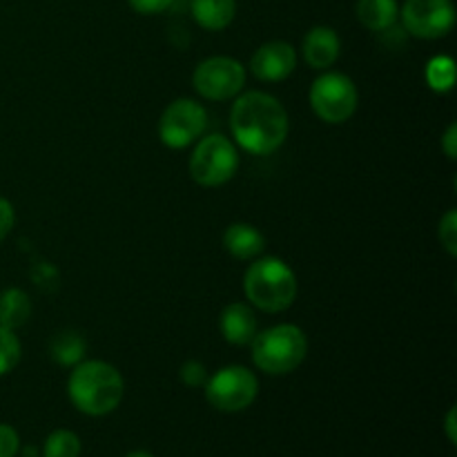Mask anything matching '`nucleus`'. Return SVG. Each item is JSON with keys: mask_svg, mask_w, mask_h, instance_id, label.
Listing matches in <instances>:
<instances>
[{"mask_svg": "<svg viewBox=\"0 0 457 457\" xmlns=\"http://www.w3.org/2000/svg\"><path fill=\"white\" fill-rule=\"evenodd\" d=\"M306 355V333L295 324L272 326L253 339V361L266 375L293 373L303 364Z\"/></svg>", "mask_w": 457, "mask_h": 457, "instance_id": "obj_4", "label": "nucleus"}, {"mask_svg": "<svg viewBox=\"0 0 457 457\" xmlns=\"http://www.w3.org/2000/svg\"><path fill=\"white\" fill-rule=\"evenodd\" d=\"M125 457H154V455L147 453V451H132V453H128Z\"/></svg>", "mask_w": 457, "mask_h": 457, "instance_id": "obj_29", "label": "nucleus"}, {"mask_svg": "<svg viewBox=\"0 0 457 457\" xmlns=\"http://www.w3.org/2000/svg\"><path fill=\"white\" fill-rule=\"evenodd\" d=\"M80 440L74 431L67 428H56L49 433L43 445V457H79Z\"/></svg>", "mask_w": 457, "mask_h": 457, "instance_id": "obj_20", "label": "nucleus"}, {"mask_svg": "<svg viewBox=\"0 0 457 457\" xmlns=\"http://www.w3.org/2000/svg\"><path fill=\"white\" fill-rule=\"evenodd\" d=\"M208 128V112L192 98L170 103L159 120V137L170 150H183L199 141Z\"/></svg>", "mask_w": 457, "mask_h": 457, "instance_id": "obj_8", "label": "nucleus"}, {"mask_svg": "<svg viewBox=\"0 0 457 457\" xmlns=\"http://www.w3.org/2000/svg\"><path fill=\"white\" fill-rule=\"evenodd\" d=\"M288 112L279 98L268 92H244L235 96L230 110V129L237 145L254 156H268L288 138Z\"/></svg>", "mask_w": 457, "mask_h": 457, "instance_id": "obj_1", "label": "nucleus"}, {"mask_svg": "<svg viewBox=\"0 0 457 457\" xmlns=\"http://www.w3.org/2000/svg\"><path fill=\"white\" fill-rule=\"evenodd\" d=\"M400 18L415 38L437 40L455 27V4L453 0H406Z\"/></svg>", "mask_w": 457, "mask_h": 457, "instance_id": "obj_10", "label": "nucleus"}, {"mask_svg": "<svg viewBox=\"0 0 457 457\" xmlns=\"http://www.w3.org/2000/svg\"><path fill=\"white\" fill-rule=\"evenodd\" d=\"M442 150H445V154L449 156L451 161L457 159V125L455 123H451L449 128H446L445 138H442Z\"/></svg>", "mask_w": 457, "mask_h": 457, "instance_id": "obj_27", "label": "nucleus"}, {"mask_svg": "<svg viewBox=\"0 0 457 457\" xmlns=\"http://www.w3.org/2000/svg\"><path fill=\"white\" fill-rule=\"evenodd\" d=\"M455 413L457 411L455 409H451L449 411V415H446V436H449V440H451V445H457V428H455Z\"/></svg>", "mask_w": 457, "mask_h": 457, "instance_id": "obj_28", "label": "nucleus"}, {"mask_svg": "<svg viewBox=\"0 0 457 457\" xmlns=\"http://www.w3.org/2000/svg\"><path fill=\"white\" fill-rule=\"evenodd\" d=\"M31 317V299L25 290L7 288L0 293V326L16 330Z\"/></svg>", "mask_w": 457, "mask_h": 457, "instance_id": "obj_17", "label": "nucleus"}, {"mask_svg": "<svg viewBox=\"0 0 457 457\" xmlns=\"http://www.w3.org/2000/svg\"><path fill=\"white\" fill-rule=\"evenodd\" d=\"M190 177L204 187L226 186L239 170V152L223 134L199 138L190 156Z\"/></svg>", "mask_w": 457, "mask_h": 457, "instance_id": "obj_5", "label": "nucleus"}, {"mask_svg": "<svg viewBox=\"0 0 457 457\" xmlns=\"http://www.w3.org/2000/svg\"><path fill=\"white\" fill-rule=\"evenodd\" d=\"M437 237H440V244L445 245L446 253H449L451 257H457V212L455 210H449V212L440 219Z\"/></svg>", "mask_w": 457, "mask_h": 457, "instance_id": "obj_22", "label": "nucleus"}, {"mask_svg": "<svg viewBox=\"0 0 457 457\" xmlns=\"http://www.w3.org/2000/svg\"><path fill=\"white\" fill-rule=\"evenodd\" d=\"M295 67H297V52L286 40H270V43L262 45L250 61L253 74L266 83L286 80L293 74Z\"/></svg>", "mask_w": 457, "mask_h": 457, "instance_id": "obj_11", "label": "nucleus"}, {"mask_svg": "<svg viewBox=\"0 0 457 457\" xmlns=\"http://www.w3.org/2000/svg\"><path fill=\"white\" fill-rule=\"evenodd\" d=\"M223 248L239 262H253L262 257L266 248V237L250 223H232L223 232Z\"/></svg>", "mask_w": 457, "mask_h": 457, "instance_id": "obj_14", "label": "nucleus"}, {"mask_svg": "<svg viewBox=\"0 0 457 457\" xmlns=\"http://www.w3.org/2000/svg\"><path fill=\"white\" fill-rule=\"evenodd\" d=\"M174 0H128L129 7L143 16H154V13H163L172 7Z\"/></svg>", "mask_w": 457, "mask_h": 457, "instance_id": "obj_25", "label": "nucleus"}, {"mask_svg": "<svg viewBox=\"0 0 457 457\" xmlns=\"http://www.w3.org/2000/svg\"><path fill=\"white\" fill-rule=\"evenodd\" d=\"M25 457H36V449H34V446H29V449H25Z\"/></svg>", "mask_w": 457, "mask_h": 457, "instance_id": "obj_30", "label": "nucleus"}, {"mask_svg": "<svg viewBox=\"0 0 457 457\" xmlns=\"http://www.w3.org/2000/svg\"><path fill=\"white\" fill-rule=\"evenodd\" d=\"M85 353H87V342L76 330H61L49 344V355L58 366H76L85 360Z\"/></svg>", "mask_w": 457, "mask_h": 457, "instance_id": "obj_18", "label": "nucleus"}, {"mask_svg": "<svg viewBox=\"0 0 457 457\" xmlns=\"http://www.w3.org/2000/svg\"><path fill=\"white\" fill-rule=\"evenodd\" d=\"M357 18L369 31H388L400 18L397 0H357Z\"/></svg>", "mask_w": 457, "mask_h": 457, "instance_id": "obj_16", "label": "nucleus"}, {"mask_svg": "<svg viewBox=\"0 0 457 457\" xmlns=\"http://www.w3.org/2000/svg\"><path fill=\"white\" fill-rule=\"evenodd\" d=\"M192 85L208 101H230L244 92L245 67L237 58L210 56L196 65Z\"/></svg>", "mask_w": 457, "mask_h": 457, "instance_id": "obj_9", "label": "nucleus"}, {"mask_svg": "<svg viewBox=\"0 0 457 457\" xmlns=\"http://www.w3.org/2000/svg\"><path fill=\"white\" fill-rule=\"evenodd\" d=\"M70 400L80 413L101 418L120 406L125 393L123 375L119 369L101 360H83L71 366L67 379Z\"/></svg>", "mask_w": 457, "mask_h": 457, "instance_id": "obj_2", "label": "nucleus"}, {"mask_svg": "<svg viewBox=\"0 0 457 457\" xmlns=\"http://www.w3.org/2000/svg\"><path fill=\"white\" fill-rule=\"evenodd\" d=\"M204 388L210 406L221 413H239L257 400L259 382L257 375L245 366H226L208 378Z\"/></svg>", "mask_w": 457, "mask_h": 457, "instance_id": "obj_7", "label": "nucleus"}, {"mask_svg": "<svg viewBox=\"0 0 457 457\" xmlns=\"http://www.w3.org/2000/svg\"><path fill=\"white\" fill-rule=\"evenodd\" d=\"M21 342L13 335V330L0 326V378L16 369L18 361H21Z\"/></svg>", "mask_w": 457, "mask_h": 457, "instance_id": "obj_21", "label": "nucleus"}, {"mask_svg": "<svg viewBox=\"0 0 457 457\" xmlns=\"http://www.w3.org/2000/svg\"><path fill=\"white\" fill-rule=\"evenodd\" d=\"M181 382L190 388H204V384L208 382L205 366L196 360L186 361V364L181 366Z\"/></svg>", "mask_w": 457, "mask_h": 457, "instance_id": "obj_23", "label": "nucleus"}, {"mask_svg": "<svg viewBox=\"0 0 457 457\" xmlns=\"http://www.w3.org/2000/svg\"><path fill=\"white\" fill-rule=\"evenodd\" d=\"M303 61L312 70H328L337 62L339 52H342V40H339L337 31L330 27H312L306 34L302 45Z\"/></svg>", "mask_w": 457, "mask_h": 457, "instance_id": "obj_13", "label": "nucleus"}, {"mask_svg": "<svg viewBox=\"0 0 457 457\" xmlns=\"http://www.w3.org/2000/svg\"><path fill=\"white\" fill-rule=\"evenodd\" d=\"M190 9L196 25L208 31H221L235 21L237 3L235 0H192Z\"/></svg>", "mask_w": 457, "mask_h": 457, "instance_id": "obj_15", "label": "nucleus"}, {"mask_svg": "<svg viewBox=\"0 0 457 457\" xmlns=\"http://www.w3.org/2000/svg\"><path fill=\"white\" fill-rule=\"evenodd\" d=\"M244 293L263 312H284L297 299V277L277 257L253 259L244 277Z\"/></svg>", "mask_w": 457, "mask_h": 457, "instance_id": "obj_3", "label": "nucleus"}, {"mask_svg": "<svg viewBox=\"0 0 457 457\" xmlns=\"http://www.w3.org/2000/svg\"><path fill=\"white\" fill-rule=\"evenodd\" d=\"M13 223H16V212H13L12 201H7L4 196H0V241L12 232Z\"/></svg>", "mask_w": 457, "mask_h": 457, "instance_id": "obj_26", "label": "nucleus"}, {"mask_svg": "<svg viewBox=\"0 0 457 457\" xmlns=\"http://www.w3.org/2000/svg\"><path fill=\"white\" fill-rule=\"evenodd\" d=\"M312 112L328 125H342L355 114L360 94L351 76L342 71H326L320 79L312 80L308 94Z\"/></svg>", "mask_w": 457, "mask_h": 457, "instance_id": "obj_6", "label": "nucleus"}, {"mask_svg": "<svg viewBox=\"0 0 457 457\" xmlns=\"http://www.w3.org/2000/svg\"><path fill=\"white\" fill-rule=\"evenodd\" d=\"M18 449H21V440H18L16 428L0 424V457H16Z\"/></svg>", "mask_w": 457, "mask_h": 457, "instance_id": "obj_24", "label": "nucleus"}, {"mask_svg": "<svg viewBox=\"0 0 457 457\" xmlns=\"http://www.w3.org/2000/svg\"><path fill=\"white\" fill-rule=\"evenodd\" d=\"M219 330L232 346H248L257 335V315L248 303H228L219 317Z\"/></svg>", "mask_w": 457, "mask_h": 457, "instance_id": "obj_12", "label": "nucleus"}, {"mask_svg": "<svg viewBox=\"0 0 457 457\" xmlns=\"http://www.w3.org/2000/svg\"><path fill=\"white\" fill-rule=\"evenodd\" d=\"M427 83L436 92L446 94L455 85V61L451 56H436L427 65Z\"/></svg>", "mask_w": 457, "mask_h": 457, "instance_id": "obj_19", "label": "nucleus"}]
</instances>
